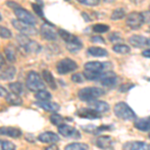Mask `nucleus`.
Here are the masks:
<instances>
[{"label": "nucleus", "mask_w": 150, "mask_h": 150, "mask_svg": "<svg viewBox=\"0 0 150 150\" xmlns=\"http://www.w3.org/2000/svg\"><path fill=\"white\" fill-rule=\"evenodd\" d=\"M129 43L134 47L143 48V47H150V38L145 37L141 35H132L129 37Z\"/></svg>", "instance_id": "nucleus-12"}, {"label": "nucleus", "mask_w": 150, "mask_h": 150, "mask_svg": "<svg viewBox=\"0 0 150 150\" xmlns=\"http://www.w3.org/2000/svg\"><path fill=\"white\" fill-rule=\"evenodd\" d=\"M88 108H90V109H92L101 114V113L106 112V111L109 110V105L105 101H92V102L89 103Z\"/></svg>", "instance_id": "nucleus-19"}, {"label": "nucleus", "mask_w": 150, "mask_h": 150, "mask_svg": "<svg viewBox=\"0 0 150 150\" xmlns=\"http://www.w3.org/2000/svg\"><path fill=\"white\" fill-rule=\"evenodd\" d=\"M72 81L75 82V83H83L84 82V77L83 75H82L81 73H75L72 75L71 77Z\"/></svg>", "instance_id": "nucleus-40"}, {"label": "nucleus", "mask_w": 150, "mask_h": 150, "mask_svg": "<svg viewBox=\"0 0 150 150\" xmlns=\"http://www.w3.org/2000/svg\"><path fill=\"white\" fill-rule=\"evenodd\" d=\"M4 63H5V60H4V57L2 56L1 54H0V68H1V67L3 66Z\"/></svg>", "instance_id": "nucleus-49"}, {"label": "nucleus", "mask_w": 150, "mask_h": 150, "mask_svg": "<svg viewBox=\"0 0 150 150\" xmlns=\"http://www.w3.org/2000/svg\"><path fill=\"white\" fill-rule=\"evenodd\" d=\"M38 140L43 143H52L54 144L55 142L59 141V137L54 132H43L38 136Z\"/></svg>", "instance_id": "nucleus-18"}, {"label": "nucleus", "mask_w": 150, "mask_h": 150, "mask_svg": "<svg viewBox=\"0 0 150 150\" xmlns=\"http://www.w3.org/2000/svg\"><path fill=\"white\" fill-rule=\"evenodd\" d=\"M11 22L12 25L14 26V28H16L18 31H20L21 34L23 35H35L37 33V30L34 28V26L30 25L28 23L22 22V21L18 20V19H13Z\"/></svg>", "instance_id": "nucleus-10"}, {"label": "nucleus", "mask_w": 150, "mask_h": 150, "mask_svg": "<svg viewBox=\"0 0 150 150\" xmlns=\"http://www.w3.org/2000/svg\"><path fill=\"white\" fill-rule=\"evenodd\" d=\"M40 34L42 35V37L46 40L53 41L56 40L57 38V33L53 30L51 24H43L40 27Z\"/></svg>", "instance_id": "nucleus-14"}, {"label": "nucleus", "mask_w": 150, "mask_h": 150, "mask_svg": "<svg viewBox=\"0 0 150 150\" xmlns=\"http://www.w3.org/2000/svg\"><path fill=\"white\" fill-rule=\"evenodd\" d=\"M8 95V92H7V90L4 87H2L0 85V97H6V96Z\"/></svg>", "instance_id": "nucleus-45"}, {"label": "nucleus", "mask_w": 150, "mask_h": 150, "mask_svg": "<svg viewBox=\"0 0 150 150\" xmlns=\"http://www.w3.org/2000/svg\"><path fill=\"white\" fill-rule=\"evenodd\" d=\"M58 132L66 138H73V139H79L81 137V134L76 128L70 126L67 124H62L58 127Z\"/></svg>", "instance_id": "nucleus-11"}, {"label": "nucleus", "mask_w": 150, "mask_h": 150, "mask_svg": "<svg viewBox=\"0 0 150 150\" xmlns=\"http://www.w3.org/2000/svg\"><path fill=\"white\" fill-rule=\"evenodd\" d=\"M144 23V18L140 12H131L126 16V25L133 30H137Z\"/></svg>", "instance_id": "nucleus-9"}, {"label": "nucleus", "mask_w": 150, "mask_h": 150, "mask_svg": "<svg viewBox=\"0 0 150 150\" xmlns=\"http://www.w3.org/2000/svg\"><path fill=\"white\" fill-rule=\"evenodd\" d=\"M0 37L4 38V39H9L12 37V33L8 28L0 26Z\"/></svg>", "instance_id": "nucleus-36"}, {"label": "nucleus", "mask_w": 150, "mask_h": 150, "mask_svg": "<svg viewBox=\"0 0 150 150\" xmlns=\"http://www.w3.org/2000/svg\"><path fill=\"white\" fill-rule=\"evenodd\" d=\"M6 101L8 102L9 104H11V105H15V106H19V105H22L23 101L21 97L19 95H16V94L14 93H8V95L5 97Z\"/></svg>", "instance_id": "nucleus-25"}, {"label": "nucleus", "mask_w": 150, "mask_h": 150, "mask_svg": "<svg viewBox=\"0 0 150 150\" xmlns=\"http://www.w3.org/2000/svg\"><path fill=\"white\" fill-rule=\"evenodd\" d=\"M76 115L82 118H87V119H97L101 117V114L96 111H94L90 108H81L76 112Z\"/></svg>", "instance_id": "nucleus-16"}, {"label": "nucleus", "mask_w": 150, "mask_h": 150, "mask_svg": "<svg viewBox=\"0 0 150 150\" xmlns=\"http://www.w3.org/2000/svg\"><path fill=\"white\" fill-rule=\"evenodd\" d=\"M117 75L112 71H108L105 72L102 76L100 77L99 81H100L101 85L105 86V87H113L115 86V84L117 83Z\"/></svg>", "instance_id": "nucleus-13"}, {"label": "nucleus", "mask_w": 150, "mask_h": 150, "mask_svg": "<svg viewBox=\"0 0 150 150\" xmlns=\"http://www.w3.org/2000/svg\"><path fill=\"white\" fill-rule=\"evenodd\" d=\"M83 128V130L85 132H88V133H93V134H95V131H96V126H94V125H86V126H82Z\"/></svg>", "instance_id": "nucleus-41"}, {"label": "nucleus", "mask_w": 150, "mask_h": 150, "mask_svg": "<svg viewBox=\"0 0 150 150\" xmlns=\"http://www.w3.org/2000/svg\"><path fill=\"white\" fill-rule=\"evenodd\" d=\"M16 39H17V42L19 43V45H20L26 52L36 54V53L41 51L40 45L38 44L36 41L31 40L28 36L23 35V34H18L16 36Z\"/></svg>", "instance_id": "nucleus-7"}, {"label": "nucleus", "mask_w": 150, "mask_h": 150, "mask_svg": "<svg viewBox=\"0 0 150 150\" xmlns=\"http://www.w3.org/2000/svg\"><path fill=\"white\" fill-rule=\"evenodd\" d=\"M148 137H149V139H150V132H149V135H148Z\"/></svg>", "instance_id": "nucleus-51"}, {"label": "nucleus", "mask_w": 150, "mask_h": 150, "mask_svg": "<svg viewBox=\"0 0 150 150\" xmlns=\"http://www.w3.org/2000/svg\"><path fill=\"white\" fill-rule=\"evenodd\" d=\"M105 91L98 87H85L78 91V97L82 101L92 102L100 96H102Z\"/></svg>", "instance_id": "nucleus-4"}, {"label": "nucleus", "mask_w": 150, "mask_h": 150, "mask_svg": "<svg viewBox=\"0 0 150 150\" xmlns=\"http://www.w3.org/2000/svg\"><path fill=\"white\" fill-rule=\"evenodd\" d=\"M44 150H59V149H58V146H57V145L52 144V145H49V146H47Z\"/></svg>", "instance_id": "nucleus-47"}, {"label": "nucleus", "mask_w": 150, "mask_h": 150, "mask_svg": "<svg viewBox=\"0 0 150 150\" xmlns=\"http://www.w3.org/2000/svg\"><path fill=\"white\" fill-rule=\"evenodd\" d=\"M106 130H111V126L110 125H102V126H99L96 128V131H95V134L97 133H100L102 131H106Z\"/></svg>", "instance_id": "nucleus-42"}, {"label": "nucleus", "mask_w": 150, "mask_h": 150, "mask_svg": "<svg viewBox=\"0 0 150 150\" xmlns=\"http://www.w3.org/2000/svg\"><path fill=\"white\" fill-rule=\"evenodd\" d=\"M108 38H109V40L111 41V42H119V41L122 40V37H121V35L119 34V32L111 33Z\"/></svg>", "instance_id": "nucleus-39"}, {"label": "nucleus", "mask_w": 150, "mask_h": 150, "mask_svg": "<svg viewBox=\"0 0 150 150\" xmlns=\"http://www.w3.org/2000/svg\"><path fill=\"white\" fill-rule=\"evenodd\" d=\"M91 42H94V43H104L105 41L101 36H93V37H91Z\"/></svg>", "instance_id": "nucleus-44"}, {"label": "nucleus", "mask_w": 150, "mask_h": 150, "mask_svg": "<svg viewBox=\"0 0 150 150\" xmlns=\"http://www.w3.org/2000/svg\"><path fill=\"white\" fill-rule=\"evenodd\" d=\"M96 146L99 147L100 149H109L112 145V139H111L110 136H107V135H101V136L97 137L95 141Z\"/></svg>", "instance_id": "nucleus-20"}, {"label": "nucleus", "mask_w": 150, "mask_h": 150, "mask_svg": "<svg viewBox=\"0 0 150 150\" xmlns=\"http://www.w3.org/2000/svg\"><path fill=\"white\" fill-rule=\"evenodd\" d=\"M2 20V16H1V14H0V21Z\"/></svg>", "instance_id": "nucleus-50"}, {"label": "nucleus", "mask_w": 150, "mask_h": 150, "mask_svg": "<svg viewBox=\"0 0 150 150\" xmlns=\"http://www.w3.org/2000/svg\"><path fill=\"white\" fill-rule=\"evenodd\" d=\"M142 15H143V18H144V22L150 23V11L144 12V13H142Z\"/></svg>", "instance_id": "nucleus-46"}, {"label": "nucleus", "mask_w": 150, "mask_h": 150, "mask_svg": "<svg viewBox=\"0 0 150 150\" xmlns=\"http://www.w3.org/2000/svg\"><path fill=\"white\" fill-rule=\"evenodd\" d=\"M16 146L7 140H0V150H15Z\"/></svg>", "instance_id": "nucleus-34"}, {"label": "nucleus", "mask_w": 150, "mask_h": 150, "mask_svg": "<svg viewBox=\"0 0 150 150\" xmlns=\"http://www.w3.org/2000/svg\"><path fill=\"white\" fill-rule=\"evenodd\" d=\"M4 52H5L6 58L8 61L14 62L16 60V50L13 45H8V46H6L5 49H4Z\"/></svg>", "instance_id": "nucleus-27"}, {"label": "nucleus", "mask_w": 150, "mask_h": 150, "mask_svg": "<svg viewBox=\"0 0 150 150\" xmlns=\"http://www.w3.org/2000/svg\"><path fill=\"white\" fill-rule=\"evenodd\" d=\"M88 145L85 143H78V142H74V143L67 144L65 146L64 150H88Z\"/></svg>", "instance_id": "nucleus-29"}, {"label": "nucleus", "mask_w": 150, "mask_h": 150, "mask_svg": "<svg viewBox=\"0 0 150 150\" xmlns=\"http://www.w3.org/2000/svg\"><path fill=\"white\" fill-rule=\"evenodd\" d=\"M26 86L30 91H38L45 89V83L41 79L40 75L35 71H30L26 77Z\"/></svg>", "instance_id": "nucleus-6"}, {"label": "nucleus", "mask_w": 150, "mask_h": 150, "mask_svg": "<svg viewBox=\"0 0 150 150\" xmlns=\"http://www.w3.org/2000/svg\"><path fill=\"white\" fill-rule=\"evenodd\" d=\"M134 126L136 129L140 130V131H149L150 130V116L149 117H145L138 119L134 122Z\"/></svg>", "instance_id": "nucleus-21"}, {"label": "nucleus", "mask_w": 150, "mask_h": 150, "mask_svg": "<svg viewBox=\"0 0 150 150\" xmlns=\"http://www.w3.org/2000/svg\"><path fill=\"white\" fill-rule=\"evenodd\" d=\"M50 121L53 125H56V126L59 127L60 125L63 124V121H64V118L62 117L61 115H59L58 113H52L50 115Z\"/></svg>", "instance_id": "nucleus-32"}, {"label": "nucleus", "mask_w": 150, "mask_h": 150, "mask_svg": "<svg viewBox=\"0 0 150 150\" xmlns=\"http://www.w3.org/2000/svg\"><path fill=\"white\" fill-rule=\"evenodd\" d=\"M7 5L8 6H12V9H13L14 13H15L16 17L18 18V20L22 21V22L28 23L30 25H35L37 23V20L34 17L33 14H31L28 10H26L23 7H20L18 4L13 3V2H7Z\"/></svg>", "instance_id": "nucleus-3"}, {"label": "nucleus", "mask_w": 150, "mask_h": 150, "mask_svg": "<svg viewBox=\"0 0 150 150\" xmlns=\"http://www.w3.org/2000/svg\"><path fill=\"white\" fill-rule=\"evenodd\" d=\"M122 150H150V145L142 141H130L123 145Z\"/></svg>", "instance_id": "nucleus-15"}, {"label": "nucleus", "mask_w": 150, "mask_h": 150, "mask_svg": "<svg viewBox=\"0 0 150 150\" xmlns=\"http://www.w3.org/2000/svg\"><path fill=\"white\" fill-rule=\"evenodd\" d=\"M113 51L116 53H119V54H127V53L130 52V47L127 46L126 44H120V43H117L113 46Z\"/></svg>", "instance_id": "nucleus-31"}, {"label": "nucleus", "mask_w": 150, "mask_h": 150, "mask_svg": "<svg viewBox=\"0 0 150 150\" xmlns=\"http://www.w3.org/2000/svg\"><path fill=\"white\" fill-rule=\"evenodd\" d=\"M132 87H134V84H123V85L120 86V91L121 92H126V91L130 90Z\"/></svg>", "instance_id": "nucleus-43"}, {"label": "nucleus", "mask_w": 150, "mask_h": 150, "mask_svg": "<svg viewBox=\"0 0 150 150\" xmlns=\"http://www.w3.org/2000/svg\"><path fill=\"white\" fill-rule=\"evenodd\" d=\"M111 68L109 62L90 61L84 64V77L88 80H99L100 77Z\"/></svg>", "instance_id": "nucleus-1"}, {"label": "nucleus", "mask_w": 150, "mask_h": 150, "mask_svg": "<svg viewBox=\"0 0 150 150\" xmlns=\"http://www.w3.org/2000/svg\"><path fill=\"white\" fill-rule=\"evenodd\" d=\"M0 135H6L11 138H19L22 131L15 127H0Z\"/></svg>", "instance_id": "nucleus-17"}, {"label": "nucleus", "mask_w": 150, "mask_h": 150, "mask_svg": "<svg viewBox=\"0 0 150 150\" xmlns=\"http://www.w3.org/2000/svg\"><path fill=\"white\" fill-rule=\"evenodd\" d=\"M109 30V26L106 24H95L93 26V31L96 33H105Z\"/></svg>", "instance_id": "nucleus-35"}, {"label": "nucleus", "mask_w": 150, "mask_h": 150, "mask_svg": "<svg viewBox=\"0 0 150 150\" xmlns=\"http://www.w3.org/2000/svg\"><path fill=\"white\" fill-rule=\"evenodd\" d=\"M32 8L34 9V11H35V13L37 14L38 16L41 18V19H43V20H45V18H44V15H43V10H42V7H41L39 4L38 3H32Z\"/></svg>", "instance_id": "nucleus-37"}, {"label": "nucleus", "mask_w": 150, "mask_h": 150, "mask_svg": "<svg viewBox=\"0 0 150 150\" xmlns=\"http://www.w3.org/2000/svg\"><path fill=\"white\" fill-rule=\"evenodd\" d=\"M15 74H16V68L14 66H12V65H10L4 71H2L0 73V79L1 80H12L14 78V76H15Z\"/></svg>", "instance_id": "nucleus-23"}, {"label": "nucleus", "mask_w": 150, "mask_h": 150, "mask_svg": "<svg viewBox=\"0 0 150 150\" xmlns=\"http://www.w3.org/2000/svg\"><path fill=\"white\" fill-rule=\"evenodd\" d=\"M115 115L118 118L123 120H133L136 118V114L135 112L131 109L129 105L125 102H118L114 105L113 108Z\"/></svg>", "instance_id": "nucleus-5"}, {"label": "nucleus", "mask_w": 150, "mask_h": 150, "mask_svg": "<svg viewBox=\"0 0 150 150\" xmlns=\"http://www.w3.org/2000/svg\"><path fill=\"white\" fill-rule=\"evenodd\" d=\"M42 76H43V79H44V81L46 82V84L48 86L50 87L51 89H56V82H55V79L54 77H53L52 73L50 71H48V70H44L42 73Z\"/></svg>", "instance_id": "nucleus-24"}, {"label": "nucleus", "mask_w": 150, "mask_h": 150, "mask_svg": "<svg viewBox=\"0 0 150 150\" xmlns=\"http://www.w3.org/2000/svg\"><path fill=\"white\" fill-rule=\"evenodd\" d=\"M123 17H125V11L123 8H116L111 14V19L112 20H120Z\"/></svg>", "instance_id": "nucleus-33"}, {"label": "nucleus", "mask_w": 150, "mask_h": 150, "mask_svg": "<svg viewBox=\"0 0 150 150\" xmlns=\"http://www.w3.org/2000/svg\"><path fill=\"white\" fill-rule=\"evenodd\" d=\"M35 98L37 99L38 101H40V102H46V101H50L52 96L48 91L43 89V90H40V91H38V92H36Z\"/></svg>", "instance_id": "nucleus-28"}, {"label": "nucleus", "mask_w": 150, "mask_h": 150, "mask_svg": "<svg viewBox=\"0 0 150 150\" xmlns=\"http://www.w3.org/2000/svg\"><path fill=\"white\" fill-rule=\"evenodd\" d=\"M87 52H88L90 55L95 56V57H103V56H106V55H107L106 49L100 48V47H89L88 50H87Z\"/></svg>", "instance_id": "nucleus-26"}, {"label": "nucleus", "mask_w": 150, "mask_h": 150, "mask_svg": "<svg viewBox=\"0 0 150 150\" xmlns=\"http://www.w3.org/2000/svg\"><path fill=\"white\" fill-rule=\"evenodd\" d=\"M77 67L78 66H77L76 62L73 61L72 59H70V58H63L60 61H58L56 65L57 72L62 75L74 71V70L77 69Z\"/></svg>", "instance_id": "nucleus-8"}, {"label": "nucleus", "mask_w": 150, "mask_h": 150, "mask_svg": "<svg viewBox=\"0 0 150 150\" xmlns=\"http://www.w3.org/2000/svg\"><path fill=\"white\" fill-rule=\"evenodd\" d=\"M9 88H10L11 92L16 94V95H20V94H23L24 92L23 85L20 82H13V83H10L9 84Z\"/></svg>", "instance_id": "nucleus-30"}, {"label": "nucleus", "mask_w": 150, "mask_h": 150, "mask_svg": "<svg viewBox=\"0 0 150 150\" xmlns=\"http://www.w3.org/2000/svg\"><path fill=\"white\" fill-rule=\"evenodd\" d=\"M149 8H150V7H149Z\"/></svg>", "instance_id": "nucleus-53"}, {"label": "nucleus", "mask_w": 150, "mask_h": 150, "mask_svg": "<svg viewBox=\"0 0 150 150\" xmlns=\"http://www.w3.org/2000/svg\"><path fill=\"white\" fill-rule=\"evenodd\" d=\"M149 31H150V27H149Z\"/></svg>", "instance_id": "nucleus-52"}, {"label": "nucleus", "mask_w": 150, "mask_h": 150, "mask_svg": "<svg viewBox=\"0 0 150 150\" xmlns=\"http://www.w3.org/2000/svg\"><path fill=\"white\" fill-rule=\"evenodd\" d=\"M58 33L61 36L62 39L64 40L68 51L72 53H76L82 48V42L77 36L71 34V33H69L68 31L64 30V29H59Z\"/></svg>", "instance_id": "nucleus-2"}, {"label": "nucleus", "mask_w": 150, "mask_h": 150, "mask_svg": "<svg viewBox=\"0 0 150 150\" xmlns=\"http://www.w3.org/2000/svg\"><path fill=\"white\" fill-rule=\"evenodd\" d=\"M142 55H143L144 57H146V58H150V49L144 50V51L142 52Z\"/></svg>", "instance_id": "nucleus-48"}, {"label": "nucleus", "mask_w": 150, "mask_h": 150, "mask_svg": "<svg viewBox=\"0 0 150 150\" xmlns=\"http://www.w3.org/2000/svg\"><path fill=\"white\" fill-rule=\"evenodd\" d=\"M36 104H37V106H39L40 108H42V109H44L46 111H50V112H53V113H55L56 111L60 109L59 105H58L57 103L50 102V101H46V102H40V101H38Z\"/></svg>", "instance_id": "nucleus-22"}, {"label": "nucleus", "mask_w": 150, "mask_h": 150, "mask_svg": "<svg viewBox=\"0 0 150 150\" xmlns=\"http://www.w3.org/2000/svg\"><path fill=\"white\" fill-rule=\"evenodd\" d=\"M78 2L80 4H83V5L86 6H97L100 1L99 0H78Z\"/></svg>", "instance_id": "nucleus-38"}]
</instances>
